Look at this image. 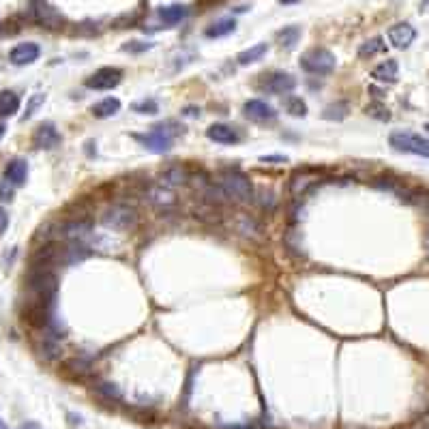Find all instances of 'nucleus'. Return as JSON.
<instances>
[{"mask_svg":"<svg viewBox=\"0 0 429 429\" xmlns=\"http://www.w3.org/2000/svg\"><path fill=\"white\" fill-rule=\"evenodd\" d=\"M236 30V20L234 18H222V20H217V22H212L208 28H206V37L208 39H219V37H226V35H230V32H234Z\"/></svg>","mask_w":429,"mask_h":429,"instance_id":"20","label":"nucleus"},{"mask_svg":"<svg viewBox=\"0 0 429 429\" xmlns=\"http://www.w3.org/2000/svg\"><path fill=\"white\" fill-rule=\"evenodd\" d=\"M397 71H399L397 61L389 59V61L380 63L378 67H373L371 78H373L375 82H382V84H387V82H389V84H393V82H397Z\"/></svg>","mask_w":429,"mask_h":429,"instance_id":"18","label":"nucleus"},{"mask_svg":"<svg viewBox=\"0 0 429 429\" xmlns=\"http://www.w3.org/2000/svg\"><path fill=\"white\" fill-rule=\"evenodd\" d=\"M260 161L262 164H286L288 157L286 155H262Z\"/></svg>","mask_w":429,"mask_h":429,"instance_id":"36","label":"nucleus"},{"mask_svg":"<svg viewBox=\"0 0 429 429\" xmlns=\"http://www.w3.org/2000/svg\"><path fill=\"white\" fill-rule=\"evenodd\" d=\"M24 429H43V427H41V425H39V423H35V421H30V423H26V425H24Z\"/></svg>","mask_w":429,"mask_h":429,"instance_id":"40","label":"nucleus"},{"mask_svg":"<svg viewBox=\"0 0 429 429\" xmlns=\"http://www.w3.org/2000/svg\"><path fill=\"white\" fill-rule=\"evenodd\" d=\"M20 112V97L13 90H0V116H16Z\"/></svg>","mask_w":429,"mask_h":429,"instance_id":"22","label":"nucleus"},{"mask_svg":"<svg viewBox=\"0 0 429 429\" xmlns=\"http://www.w3.org/2000/svg\"><path fill=\"white\" fill-rule=\"evenodd\" d=\"M365 114L371 116V119H378V121H389V119H391L389 110H387L385 105H380V103H371V105H367V107H365Z\"/></svg>","mask_w":429,"mask_h":429,"instance_id":"30","label":"nucleus"},{"mask_svg":"<svg viewBox=\"0 0 429 429\" xmlns=\"http://www.w3.org/2000/svg\"><path fill=\"white\" fill-rule=\"evenodd\" d=\"M236 232H241L243 236H247V238H260L262 234V230H260V224L255 222V219H251L249 214H238L236 217Z\"/></svg>","mask_w":429,"mask_h":429,"instance_id":"24","label":"nucleus"},{"mask_svg":"<svg viewBox=\"0 0 429 429\" xmlns=\"http://www.w3.org/2000/svg\"><path fill=\"white\" fill-rule=\"evenodd\" d=\"M226 429H249V427H226Z\"/></svg>","mask_w":429,"mask_h":429,"instance_id":"44","label":"nucleus"},{"mask_svg":"<svg viewBox=\"0 0 429 429\" xmlns=\"http://www.w3.org/2000/svg\"><path fill=\"white\" fill-rule=\"evenodd\" d=\"M101 224L107 228V230H114V232H127V230H133L135 224H138V214L133 208L125 206V204H114L107 208L103 214H101Z\"/></svg>","mask_w":429,"mask_h":429,"instance_id":"4","label":"nucleus"},{"mask_svg":"<svg viewBox=\"0 0 429 429\" xmlns=\"http://www.w3.org/2000/svg\"><path fill=\"white\" fill-rule=\"evenodd\" d=\"M335 67H337V59L327 47H311L301 56V69L311 75H331Z\"/></svg>","mask_w":429,"mask_h":429,"instance_id":"1","label":"nucleus"},{"mask_svg":"<svg viewBox=\"0 0 429 429\" xmlns=\"http://www.w3.org/2000/svg\"><path fill=\"white\" fill-rule=\"evenodd\" d=\"M418 11H421V13H429V0H421Z\"/></svg>","mask_w":429,"mask_h":429,"instance_id":"39","label":"nucleus"},{"mask_svg":"<svg viewBox=\"0 0 429 429\" xmlns=\"http://www.w3.org/2000/svg\"><path fill=\"white\" fill-rule=\"evenodd\" d=\"M144 198L152 204V206H157V208H170V206H174L176 204V193H174V189L172 187H168V185H148L146 187V191H144Z\"/></svg>","mask_w":429,"mask_h":429,"instance_id":"11","label":"nucleus"},{"mask_svg":"<svg viewBox=\"0 0 429 429\" xmlns=\"http://www.w3.org/2000/svg\"><path fill=\"white\" fill-rule=\"evenodd\" d=\"M389 144L397 152H406V155H416V157L429 159V138L418 135L414 131L397 129V131H393L389 135Z\"/></svg>","mask_w":429,"mask_h":429,"instance_id":"3","label":"nucleus"},{"mask_svg":"<svg viewBox=\"0 0 429 429\" xmlns=\"http://www.w3.org/2000/svg\"><path fill=\"white\" fill-rule=\"evenodd\" d=\"M315 183H318V174H315V172H311V170L298 172V174H294V179H292V183H290V193H292L294 198L305 195L307 189H309L311 185H315Z\"/></svg>","mask_w":429,"mask_h":429,"instance_id":"19","label":"nucleus"},{"mask_svg":"<svg viewBox=\"0 0 429 429\" xmlns=\"http://www.w3.org/2000/svg\"><path fill=\"white\" fill-rule=\"evenodd\" d=\"M189 181L187 176V170L176 166V168H170L161 174V185H168V187H176V185H185Z\"/></svg>","mask_w":429,"mask_h":429,"instance_id":"26","label":"nucleus"},{"mask_svg":"<svg viewBox=\"0 0 429 429\" xmlns=\"http://www.w3.org/2000/svg\"><path fill=\"white\" fill-rule=\"evenodd\" d=\"M7 228H9V214L3 206H0V234H3Z\"/></svg>","mask_w":429,"mask_h":429,"instance_id":"38","label":"nucleus"},{"mask_svg":"<svg viewBox=\"0 0 429 429\" xmlns=\"http://www.w3.org/2000/svg\"><path fill=\"white\" fill-rule=\"evenodd\" d=\"M0 429H7V425H5V421H3V418H0Z\"/></svg>","mask_w":429,"mask_h":429,"instance_id":"43","label":"nucleus"},{"mask_svg":"<svg viewBox=\"0 0 429 429\" xmlns=\"http://www.w3.org/2000/svg\"><path fill=\"white\" fill-rule=\"evenodd\" d=\"M92 230V224L90 222H65L59 232H61V238L65 241H80L84 238L86 234H90Z\"/></svg>","mask_w":429,"mask_h":429,"instance_id":"16","label":"nucleus"},{"mask_svg":"<svg viewBox=\"0 0 429 429\" xmlns=\"http://www.w3.org/2000/svg\"><path fill=\"white\" fill-rule=\"evenodd\" d=\"M41 56V47L32 41H24V43H18L11 54H9V61L16 65V67H26V65H32L37 63Z\"/></svg>","mask_w":429,"mask_h":429,"instance_id":"8","label":"nucleus"},{"mask_svg":"<svg viewBox=\"0 0 429 429\" xmlns=\"http://www.w3.org/2000/svg\"><path fill=\"white\" fill-rule=\"evenodd\" d=\"M95 393L101 395V397H107V399H121V391H119L114 385H110V382L97 385V387H95Z\"/></svg>","mask_w":429,"mask_h":429,"instance_id":"32","label":"nucleus"},{"mask_svg":"<svg viewBox=\"0 0 429 429\" xmlns=\"http://www.w3.org/2000/svg\"><path fill=\"white\" fill-rule=\"evenodd\" d=\"M350 112V105L348 101H335L331 105L325 107V112H322V119H327V121H344Z\"/></svg>","mask_w":429,"mask_h":429,"instance_id":"25","label":"nucleus"},{"mask_svg":"<svg viewBox=\"0 0 429 429\" xmlns=\"http://www.w3.org/2000/svg\"><path fill=\"white\" fill-rule=\"evenodd\" d=\"M369 92H373V97H378V99H382V97H385V95H382L378 88H375V86H369Z\"/></svg>","mask_w":429,"mask_h":429,"instance_id":"41","label":"nucleus"},{"mask_svg":"<svg viewBox=\"0 0 429 429\" xmlns=\"http://www.w3.org/2000/svg\"><path fill=\"white\" fill-rule=\"evenodd\" d=\"M123 69L119 67H101L86 80V88L90 90H112L121 84Z\"/></svg>","mask_w":429,"mask_h":429,"instance_id":"7","label":"nucleus"},{"mask_svg":"<svg viewBox=\"0 0 429 429\" xmlns=\"http://www.w3.org/2000/svg\"><path fill=\"white\" fill-rule=\"evenodd\" d=\"M284 107L286 112L296 116V119H305L307 116V103L301 97H286L284 99Z\"/></svg>","mask_w":429,"mask_h":429,"instance_id":"28","label":"nucleus"},{"mask_svg":"<svg viewBox=\"0 0 429 429\" xmlns=\"http://www.w3.org/2000/svg\"><path fill=\"white\" fill-rule=\"evenodd\" d=\"M277 39H279L282 47L292 49V47L298 43V39H301V28H298V26H286L284 30H279Z\"/></svg>","mask_w":429,"mask_h":429,"instance_id":"29","label":"nucleus"},{"mask_svg":"<svg viewBox=\"0 0 429 429\" xmlns=\"http://www.w3.org/2000/svg\"><path fill=\"white\" fill-rule=\"evenodd\" d=\"M260 198H264V200H262V206H264L266 210H273V208H275V198H273L271 191H260Z\"/></svg>","mask_w":429,"mask_h":429,"instance_id":"37","label":"nucleus"},{"mask_svg":"<svg viewBox=\"0 0 429 429\" xmlns=\"http://www.w3.org/2000/svg\"><path fill=\"white\" fill-rule=\"evenodd\" d=\"M16 185H11L7 179H0V200L3 202H11L16 198V191H13Z\"/></svg>","mask_w":429,"mask_h":429,"instance_id":"34","label":"nucleus"},{"mask_svg":"<svg viewBox=\"0 0 429 429\" xmlns=\"http://www.w3.org/2000/svg\"><path fill=\"white\" fill-rule=\"evenodd\" d=\"M187 16H189V9L185 5H168V7H161L159 9V18L164 20L166 24H170V26L183 22Z\"/></svg>","mask_w":429,"mask_h":429,"instance_id":"23","label":"nucleus"},{"mask_svg":"<svg viewBox=\"0 0 429 429\" xmlns=\"http://www.w3.org/2000/svg\"><path fill=\"white\" fill-rule=\"evenodd\" d=\"M5 131H7V127H5L3 123H0V140H3V138H5Z\"/></svg>","mask_w":429,"mask_h":429,"instance_id":"42","label":"nucleus"},{"mask_svg":"<svg viewBox=\"0 0 429 429\" xmlns=\"http://www.w3.org/2000/svg\"><path fill=\"white\" fill-rule=\"evenodd\" d=\"M133 112H138V114H157L159 105H157L155 99H144V101L133 103Z\"/></svg>","mask_w":429,"mask_h":429,"instance_id":"31","label":"nucleus"},{"mask_svg":"<svg viewBox=\"0 0 429 429\" xmlns=\"http://www.w3.org/2000/svg\"><path fill=\"white\" fill-rule=\"evenodd\" d=\"M206 138L210 142H217V144H226V146H232V144H238L241 142V135L234 127L230 125H224V123H214L206 129Z\"/></svg>","mask_w":429,"mask_h":429,"instance_id":"13","label":"nucleus"},{"mask_svg":"<svg viewBox=\"0 0 429 429\" xmlns=\"http://www.w3.org/2000/svg\"><path fill=\"white\" fill-rule=\"evenodd\" d=\"M119 112H121V101L116 97H105L103 101H99L90 107V114L95 119H112Z\"/></svg>","mask_w":429,"mask_h":429,"instance_id":"17","label":"nucleus"},{"mask_svg":"<svg viewBox=\"0 0 429 429\" xmlns=\"http://www.w3.org/2000/svg\"><path fill=\"white\" fill-rule=\"evenodd\" d=\"M389 37V43L395 47V49H408L414 39H416V28L408 22H399V24H393L387 32Z\"/></svg>","mask_w":429,"mask_h":429,"instance_id":"9","label":"nucleus"},{"mask_svg":"<svg viewBox=\"0 0 429 429\" xmlns=\"http://www.w3.org/2000/svg\"><path fill=\"white\" fill-rule=\"evenodd\" d=\"M43 101H45V95H41V92L32 95V97H30V101H28V105H26V112H24L22 121H28V119H30V116L37 112V107H41V105H43Z\"/></svg>","mask_w":429,"mask_h":429,"instance_id":"33","label":"nucleus"},{"mask_svg":"<svg viewBox=\"0 0 429 429\" xmlns=\"http://www.w3.org/2000/svg\"><path fill=\"white\" fill-rule=\"evenodd\" d=\"M385 39L382 37H373V39H369V41H365L361 47H358V56L361 59H371V56H375V54H380V52H385Z\"/></svg>","mask_w":429,"mask_h":429,"instance_id":"27","label":"nucleus"},{"mask_svg":"<svg viewBox=\"0 0 429 429\" xmlns=\"http://www.w3.org/2000/svg\"><path fill=\"white\" fill-rule=\"evenodd\" d=\"M61 133L56 129V125L54 123H41L35 133H32V144L37 148H43V150H52V148H56L61 144Z\"/></svg>","mask_w":429,"mask_h":429,"instance_id":"10","label":"nucleus"},{"mask_svg":"<svg viewBox=\"0 0 429 429\" xmlns=\"http://www.w3.org/2000/svg\"><path fill=\"white\" fill-rule=\"evenodd\" d=\"M294 86H296V80L284 71H273L268 75H262V80L258 84V88L268 95H288L294 90Z\"/></svg>","mask_w":429,"mask_h":429,"instance_id":"6","label":"nucleus"},{"mask_svg":"<svg viewBox=\"0 0 429 429\" xmlns=\"http://www.w3.org/2000/svg\"><path fill=\"white\" fill-rule=\"evenodd\" d=\"M266 52H268V45L266 43H258V45H251V47L243 49L238 56H236V61H238V65L247 67V65H253V63L262 61L266 56Z\"/></svg>","mask_w":429,"mask_h":429,"instance_id":"21","label":"nucleus"},{"mask_svg":"<svg viewBox=\"0 0 429 429\" xmlns=\"http://www.w3.org/2000/svg\"><path fill=\"white\" fill-rule=\"evenodd\" d=\"M138 140L144 144L146 150L155 152V155H164L172 148L174 144V135L166 129V125H157L152 127V131L144 133V135H138Z\"/></svg>","mask_w":429,"mask_h":429,"instance_id":"5","label":"nucleus"},{"mask_svg":"<svg viewBox=\"0 0 429 429\" xmlns=\"http://www.w3.org/2000/svg\"><path fill=\"white\" fill-rule=\"evenodd\" d=\"M5 179L16 187L24 185L26 179H28V164L24 159H11L7 164V168H5Z\"/></svg>","mask_w":429,"mask_h":429,"instance_id":"15","label":"nucleus"},{"mask_svg":"<svg viewBox=\"0 0 429 429\" xmlns=\"http://www.w3.org/2000/svg\"><path fill=\"white\" fill-rule=\"evenodd\" d=\"M219 185L224 187V191L228 193L230 200H236V202H243V204H249L253 198H255V191H253V183L238 170H228L219 176Z\"/></svg>","mask_w":429,"mask_h":429,"instance_id":"2","label":"nucleus"},{"mask_svg":"<svg viewBox=\"0 0 429 429\" xmlns=\"http://www.w3.org/2000/svg\"><path fill=\"white\" fill-rule=\"evenodd\" d=\"M152 47V43H144V41H131V43H127V45H123V49L125 52H131V54H140V52H146V49H150Z\"/></svg>","mask_w":429,"mask_h":429,"instance_id":"35","label":"nucleus"},{"mask_svg":"<svg viewBox=\"0 0 429 429\" xmlns=\"http://www.w3.org/2000/svg\"><path fill=\"white\" fill-rule=\"evenodd\" d=\"M243 112L247 119L251 121H258V123H264V121H273L277 116L275 107L268 105L266 101H260V99H249L245 105H243Z\"/></svg>","mask_w":429,"mask_h":429,"instance_id":"12","label":"nucleus"},{"mask_svg":"<svg viewBox=\"0 0 429 429\" xmlns=\"http://www.w3.org/2000/svg\"><path fill=\"white\" fill-rule=\"evenodd\" d=\"M425 131H427V133H429V123H427V125H425Z\"/></svg>","mask_w":429,"mask_h":429,"instance_id":"45","label":"nucleus"},{"mask_svg":"<svg viewBox=\"0 0 429 429\" xmlns=\"http://www.w3.org/2000/svg\"><path fill=\"white\" fill-rule=\"evenodd\" d=\"M32 11H35V18L43 24V26H49V28H59L63 24V16L59 11H54L47 0H32Z\"/></svg>","mask_w":429,"mask_h":429,"instance_id":"14","label":"nucleus"}]
</instances>
